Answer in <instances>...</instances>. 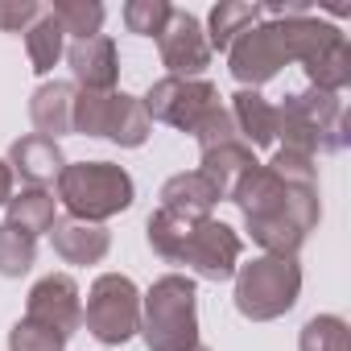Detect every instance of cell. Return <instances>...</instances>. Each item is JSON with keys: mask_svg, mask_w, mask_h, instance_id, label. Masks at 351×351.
Masks as SVG:
<instances>
[{"mask_svg": "<svg viewBox=\"0 0 351 351\" xmlns=\"http://www.w3.org/2000/svg\"><path fill=\"white\" fill-rule=\"evenodd\" d=\"M232 203L244 211L252 240L269 256H298L306 232L318 223V186H293L269 165H256L232 191Z\"/></svg>", "mask_w": 351, "mask_h": 351, "instance_id": "cell-1", "label": "cell"}, {"mask_svg": "<svg viewBox=\"0 0 351 351\" xmlns=\"http://www.w3.org/2000/svg\"><path fill=\"white\" fill-rule=\"evenodd\" d=\"M141 335L149 351H191L199 343V310H195V281L169 273L153 281L141 302Z\"/></svg>", "mask_w": 351, "mask_h": 351, "instance_id": "cell-2", "label": "cell"}, {"mask_svg": "<svg viewBox=\"0 0 351 351\" xmlns=\"http://www.w3.org/2000/svg\"><path fill=\"white\" fill-rule=\"evenodd\" d=\"M58 199L71 219L99 223L132 207V178L112 161H75L58 173Z\"/></svg>", "mask_w": 351, "mask_h": 351, "instance_id": "cell-3", "label": "cell"}, {"mask_svg": "<svg viewBox=\"0 0 351 351\" xmlns=\"http://www.w3.org/2000/svg\"><path fill=\"white\" fill-rule=\"evenodd\" d=\"M277 136H285V149L306 153V157H314L318 149L322 153L343 149L347 145V116H343L339 95L318 91V87L289 95L277 108Z\"/></svg>", "mask_w": 351, "mask_h": 351, "instance_id": "cell-4", "label": "cell"}, {"mask_svg": "<svg viewBox=\"0 0 351 351\" xmlns=\"http://www.w3.org/2000/svg\"><path fill=\"white\" fill-rule=\"evenodd\" d=\"M302 289V269L298 256H256L252 265L236 269V310L252 322L281 318Z\"/></svg>", "mask_w": 351, "mask_h": 351, "instance_id": "cell-5", "label": "cell"}, {"mask_svg": "<svg viewBox=\"0 0 351 351\" xmlns=\"http://www.w3.org/2000/svg\"><path fill=\"white\" fill-rule=\"evenodd\" d=\"M149 116L145 104L124 95V91H79L75 95V112H71V132L83 136H108L124 149L145 145L149 136Z\"/></svg>", "mask_w": 351, "mask_h": 351, "instance_id": "cell-6", "label": "cell"}, {"mask_svg": "<svg viewBox=\"0 0 351 351\" xmlns=\"http://www.w3.org/2000/svg\"><path fill=\"white\" fill-rule=\"evenodd\" d=\"M83 322H87V335H95L108 347L128 343L141 330V298H136V285L128 277H120V273H104L91 285V293H87Z\"/></svg>", "mask_w": 351, "mask_h": 351, "instance_id": "cell-7", "label": "cell"}, {"mask_svg": "<svg viewBox=\"0 0 351 351\" xmlns=\"http://www.w3.org/2000/svg\"><path fill=\"white\" fill-rule=\"evenodd\" d=\"M141 104H145L149 124L161 120V124H173V128L191 132L219 104V91L207 79H161V83L149 87V95Z\"/></svg>", "mask_w": 351, "mask_h": 351, "instance_id": "cell-8", "label": "cell"}, {"mask_svg": "<svg viewBox=\"0 0 351 351\" xmlns=\"http://www.w3.org/2000/svg\"><path fill=\"white\" fill-rule=\"evenodd\" d=\"M240 252H244V244H240V236L228 223L199 219L195 232H191V240H186V248H182L178 265H191L203 281H228L240 269Z\"/></svg>", "mask_w": 351, "mask_h": 351, "instance_id": "cell-9", "label": "cell"}, {"mask_svg": "<svg viewBox=\"0 0 351 351\" xmlns=\"http://www.w3.org/2000/svg\"><path fill=\"white\" fill-rule=\"evenodd\" d=\"M157 42H161V62L169 66V79H199L211 62V46H207L203 25L182 9L169 13Z\"/></svg>", "mask_w": 351, "mask_h": 351, "instance_id": "cell-10", "label": "cell"}, {"mask_svg": "<svg viewBox=\"0 0 351 351\" xmlns=\"http://www.w3.org/2000/svg\"><path fill=\"white\" fill-rule=\"evenodd\" d=\"M25 318H34V322L50 326V330H58L62 339H71V335L79 330V322H83V302H79L75 277H71V273H50V277H42V281L29 289V310H25Z\"/></svg>", "mask_w": 351, "mask_h": 351, "instance_id": "cell-11", "label": "cell"}, {"mask_svg": "<svg viewBox=\"0 0 351 351\" xmlns=\"http://www.w3.org/2000/svg\"><path fill=\"white\" fill-rule=\"evenodd\" d=\"M228 54H232V75H236L240 83H252V87L269 83V79L289 62L277 25H252L248 34H240V38L232 42Z\"/></svg>", "mask_w": 351, "mask_h": 351, "instance_id": "cell-12", "label": "cell"}, {"mask_svg": "<svg viewBox=\"0 0 351 351\" xmlns=\"http://www.w3.org/2000/svg\"><path fill=\"white\" fill-rule=\"evenodd\" d=\"M71 58V71L75 79L83 83V91H116V75H120V58H116V46L112 38L95 34V38H83L66 50Z\"/></svg>", "mask_w": 351, "mask_h": 351, "instance_id": "cell-13", "label": "cell"}, {"mask_svg": "<svg viewBox=\"0 0 351 351\" xmlns=\"http://www.w3.org/2000/svg\"><path fill=\"white\" fill-rule=\"evenodd\" d=\"M62 165H66V157H62L58 141L38 136V132L13 141V149H9V169L21 173L29 186H42V191H46V182H58Z\"/></svg>", "mask_w": 351, "mask_h": 351, "instance_id": "cell-14", "label": "cell"}, {"mask_svg": "<svg viewBox=\"0 0 351 351\" xmlns=\"http://www.w3.org/2000/svg\"><path fill=\"white\" fill-rule=\"evenodd\" d=\"M215 203H219V191H215V182L203 169L173 173V178L161 186V211L182 215V219H211Z\"/></svg>", "mask_w": 351, "mask_h": 351, "instance_id": "cell-15", "label": "cell"}, {"mask_svg": "<svg viewBox=\"0 0 351 351\" xmlns=\"http://www.w3.org/2000/svg\"><path fill=\"white\" fill-rule=\"evenodd\" d=\"M50 240L66 265H95L108 256V244H112V236L99 223H83V219H54Z\"/></svg>", "mask_w": 351, "mask_h": 351, "instance_id": "cell-16", "label": "cell"}, {"mask_svg": "<svg viewBox=\"0 0 351 351\" xmlns=\"http://www.w3.org/2000/svg\"><path fill=\"white\" fill-rule=\"evenodd\" d=\"M232 120H236V136L248 145V149H265V145H273L277 141V108L265 99V95H256V91H236L232 95Z\"/></svg>", "mask_w": 351, "mask_h": 351, "instance_id": "cell-17", "label": "cell"}, {"mask_svg": "<svg viewBox=\"0 0 351 351\" xmlns=\"http://www.w3.org/2000/svg\"><path fill=\"white\" fill-rule=\"evenodd\" d=\"M71 112H75V87L71 83H42L29 99V120L38 136H66L71 132Z\"/></svg>", "mask_w": 351, "mask_h": 351, "instance_id": "cell-18", "label": "cell"}, {"mask_svg": "<svg viewBox=\"0 0 351 351\" xmlns=\"http://www.w3.org/2000/svg\"><path fill=\"white\" fill-rule=\"evenodd\" d=\"M256 165H261V161L252 157V149H248L244 141H228V145H219V149L203 153V173L215 182L219 199H232V191L248 178Z\"/></svg>", "mask_w": 351, "mask_h": 351, "instance_id": "cell-19", "label": "cell"}, {"mask_svg": "<svg viewBox=\"0 0 351 351\" xmlns=\"http://www.w3.org/2000/svg\"><path fill=\"white\" fill-rule=\"evenodd\" d=\"M9 228H17L21 236H29V240H38V236H46L50 228H54V195L50 191H42V186H29V191H21V195H13L9 203Z\"/></svg>", "mask_w": 351, "mask_h": 351, "instance_id": "cell-20", "label": "cell"}, {"mask_svg": "<svg viewBox=\"0 0 351 351\" xmlns=\"http://www.w3.org/2000/svg\"><path fill=\"white\" fill-rule=\"evenodd\" d=\"M306 75L314 79L318 91H339L351 83V50H347V38H335L330 46H322L310 62H306Z\"/></svg>", "mask_w": 351, "mask_h": 351, "instance_id": "cell-21", "label": "cell"}, {"mask_svg": "<svg viewBox=\"0 0 351 351\" xmlns=\"http://www.w3.org/2000/svg\"><path fill=\"white\" fill-rule=\"evenodd\" d=\"M195 223H199V219H182V215H169V211L149 215V248H153L161 261L178 265V261H182V248H186V240H191V232H195Z\"/></svg>", "mask_w": 351, "mask_h": 351, "instance_id": "cell-22", "label": "cell"}, {"mask_svg": "<svg viewBox=\"0 0 351 351\" xmlns=\"http://www.w3.org/2000/svg\"><path fill=\"white\" fill-rule=\"evenodd\" d=\"M62 25L54 21V13L50 9H42V17L25 29V50H29V62H34V71L38 75H46V71H54V62L62 58Z\"/></svg>", "mask_w": 351, "mask_h": 351, "instance_id": "cell-23", "label": "cell"}, {"mask_svg": "<svg viewBox=\"0 0 351 351\" xmlns=\"http://www.w3.org/2000/svg\"><path fill=\"white\" fill-rule=\"evenodd\" d=\"M256 17H261V9H256V5H244V0L219 5V9L211 13V38H207V46H211V50H232V42L256 25Z\"/></svg>", "mask_w": 351, "mask_h": 351, "instance_id": "cell-24", "label": "cell"}, {"mask_svg": "<svg viewBox=\"0 0 351 351\" xmlns=\"http://www.w3.org/2000/svg\"><path fill=\"white\" fill-rule=\"evenodd\" d=\"M34 256H38V248H34L29 236H21L9 223H0V277H21V273H29L34 269Z\"/></svg>", "mask_w": 351, "mask_h": 351, "instance_id": "cell-25", "label": "cell"}, {"mask_svg": "<svg viewBox=\"0 0 351 351\" xmlns=\"http://www.w3.org/2000/svg\"><path fill=\"white\" fill-rule=\"evenodd\" d=\"M298 347H302V351H351V347H347V322L335 318V314L310 318V322L302 326Z\"/></svg>", "mask_w": 351, "mask_h": 351, "instance_id": "cell-26", "label": "cell"}, {"mask_svg": "<svg viewBox=\"0 0 351 351\" xmlns=\"http://www.w3.org/2000/svg\"><path fill=\"white\" fill-rule=\"evenodd\" d=\"M54 21L62 25V34H75V42L95 38L104 25V5H87V0H71V5H54L50 9Z\"/></svg>", "mask_w": 351, "mask_h": 351, "instance_id": "cell-27", "label": "cell"}, {"mask_svg": "<svg viewBox=\"0 0 351 351\" xmlns=\"http://www.w3.org/2000/svg\"><path fill=\"white\" fill-rule=\"evenodd\" d=\"M191 136L199 141L203 153H211V149H219V145H228V141H240V136H236V120H232V112H228L223 104H215V108L191 128Z\"/></svg>", "mask_w": 351, "mask_h": 351, "instance_id": "cell-28", "label": "cell"}, {"mask_svg": "<svg viewBox=\"0 0 351 351\" xmlns=\"http://www.w3.org/2000/svg\"><path fill=\"white\" fill-rule=\"evenodd\" d=\"M9 351H66V339L34 318H21L9 330Z\"/></svg>", "mask_w": 351, "mask_h": 351, "instance_id": "cell-29", "label": "cell"}, {"mask_svg": "<svg viewBox=\"0 0 351 351\" xmlns=\"http://www.w3.org/2000/svg\"><path fill=\"white\" fill-rule=\"evenodd\" d=\"M169 13H173V9L165 5V0H132V5H124V25H128V34L153 38V34L165 29Z\"/></svg>", "mask_w": 351, "mask_h": 351, "instance_id": "cell-30", "label": "cell"}, {"mask_svg": "<svg viewBox=\"0 0 351 351\" xmlns=\"http://www.w3.org/2000/svg\"><path fill=\"white\" fill-rule=\"evenodd\" d=\"M38 17H42V9L29 5V0H25V5H21V0H17V5H0V29H9V34L29 29Z\"/></svg>", "mask_w": 351, "mask_h": 351, "instance_id": "cell-31", "label": "cell"}, {"mask_svg": "<svg viewBox=\"0 0 351 351\" xmlns=\"http://www.w3.org/2000/svg\"><path fill=\"white\" fill-rule=\"evenodd\" d=\"M9 199H13V169H9V161H0V207Z\"/></svg>", "mask_w": 351, "mask_h": 351, "instance_id": "cell-32", "label": "cell"}, {"mask_svg": "<svg viewBox=\"0 0 351 351\" xmlns=\"http://www.w3.org/2000/svg\"><path fill=\"white\" fill-rule=\"evenodd\" d=\"M191 351H211V347H203V343H195V347H191Z\"/></svg>", "mask_w": 351, "mask_h": 351, "instance_id": "cell-33", "label": "cell"}]
</instances>
